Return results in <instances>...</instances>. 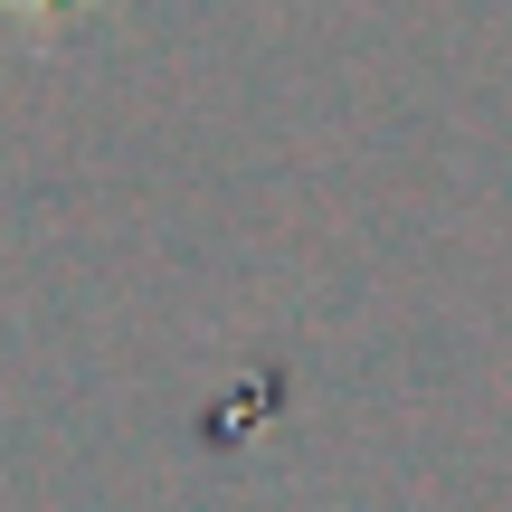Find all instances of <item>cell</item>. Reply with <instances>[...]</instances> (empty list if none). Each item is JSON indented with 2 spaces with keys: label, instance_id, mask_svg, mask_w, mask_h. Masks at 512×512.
Listing matches in <instances>:
<instances>
[{
  "label": "cell",
  "instance_id": "cell-1",
  "mask_svg": "<svg viewBox=\"0 0 512 512\" xmlns=\"http://www.w3.org/2000/svg\"><path fill=\"white\" fill-rule=\"evenodd\" d=\"M57 10H76V0H0V19H10V29H38V19H57Z\"/></svg>",
  "mask_w": 512,
  "mask_h": 512
}]
</instances>
